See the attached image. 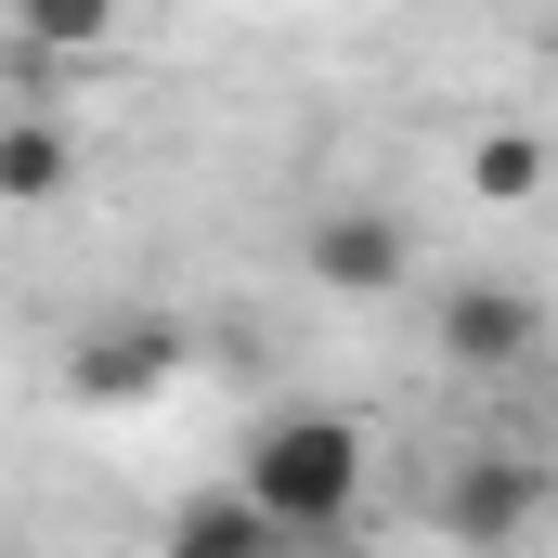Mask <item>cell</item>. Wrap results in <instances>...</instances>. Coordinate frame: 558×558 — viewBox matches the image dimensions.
I'll use <instances>...</instances> for the list:
<instances>
[{"label": "cell", "mask_w": 558, "mask_h": 558, "mask_svg": "<svg viewBox=\"0 0 558 558\" xmlns=\"http://www.w3.org/2000/svg\"><path fill=\"white\" fill-rule=\"evenodd\" d=\"M13 39H26V52H52V65H78V52H105V39H118V0H13Z\"/></svg>", "instance_id": "cell-9"}, {"label": "cell", "mask_w": 558, "mask_h": 558, "mask_svg": "<svg viewBox=\"0 0 558 558\" xmlns=\"http://www.w3.org/2000/svg\"><path fill=\"white\" fill-rule=\"evenodd\" d=\"M286 558H364V546H351V533H312V546H286Z\"/></svg>", "instance_id": "cell-10"}, {"label": "cell", "mask_w": 558, "mask_h": 558, "mask_svg": "<svg viewBox=\"0 0 558 558\" xmlns=\"http://www.w3.org/2000/svg\"><path fill=\"white\" fill-rule=\"evenodd\" d=\"M364 416H338V403H299V416L247 428V468H234V494L274 520L286 546H312V533H351V507H364Z\"/></svg>", "instance_id": "cell-1"}, {"label": "cell", "mask_w": 558, "mask_h": 558, "mask_svg": "<svg viewBox=\"0 0 558 558\" xmlns=\"http://www.w3.org/2000/svg\"><path fill=\"white\" fill-rule=\"evenodd\" d=\"M78 182V131L65 118H13L0 131V208H52Z\"/></svg>", "instance_id": "cell-7"}, {"label": "cell", "mask_w": 558, "mask_h": 558, "mask_svg": "<svg viewBox=\"0 0 558 558\" xmlns=\"http://www.w3.org/2000/svg\"><path fill=\"white\" fill-rule=\"evenodd\" d=\"M428 520L454 533L468 558H507L533 520H546V468L520 454V441H481V454H454L441 468V494H428Z\"/></svg>", "instance_id": "cell-2"}, {"label": "cell", "mask_w": 558, "mask_h": 558, "mask_svg": "<svg viewBox=\"0 0 558 558\" xmlns=\"http://www.w3.org/2000/svg\"><path fill=\"white\" fill-rule=\"evenodd\" d=\"M468 195H481V208H533V195H546V131H520V118H507V131H481Z\"/></svg>", "instance_id": "cell-8"}, {"label": "cell", "mask_w": 558, "mask_h": 558, "mask_svg": "<svg viewBox=\"0 0 558 558\" xmlns=\"http://www.w3.org/2000/svg\"><path fill=\"white\" fill-rule=\"evenodd\" d=\"M182 351H195V338H182L169 312H105V325H78V351H65V390L118 416V403H156V390L182 377Z\"/></svg>", "instance_id": "cell-3"}, {"label": "cell", "mask_w": 558, "mask_h": 558, "mask_svg": "<svg viewBox=\"0 0 558 558\" xmlns=\"http://www.w3.org/2000/svg\"><path fill=\"white\" fill-rule=\"evenodd\" d=\"M299 260H312V286H338V299H390V286L416 274V234L390 208H325Z\"/></svg>", "instance_id": "cell-5"}, {"label": "cell", "mask_w": 558, "mask_h": 558, "mask_svg": "<svg viewBox=\"0 0 558 558\" xmlns=\"http://www.w3.org/2000/svg\"><path fill=\"white\" fill-rule=\"evenodd\" d=\"M441 351H454V377H520V364L546 351V299H533V286L468 274L454 299H441Z\"/></svg>", "instance_id": "cell-4"}, {"label": "cell", "mask_w": 558, "mask_h": 558, "mask_svg": "<svg viewBox=\"0 0 558 558\" xmlns=\"http://www.w3.org/2000/svg\"><path fill=\"white\" fill-rule=\"evenodd\" d=\"M156 558H286V533L221 481V494H195V507H169V533H156Z\"/></svg>", "instance_id": "cell-6"}]
</instances>
